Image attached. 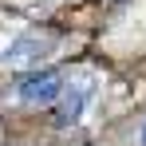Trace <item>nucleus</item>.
Instances as JSON below:
<instances>
[{"label": "nucleus", "instance_id": "7ed1b4c3", "mask_svg": "<svg viewBox=\"0 0 146 146\" xmlns=\"http://www.w3.org/2000/svg\"><path fill=\"white\" fill-rule=\"evenodd\" d=\"M91 91H95V87H91L87 79L63 87V95H59V111H55V122H59V126H75V122L83 119L87 103H91Z\"/></svg>", "mask_w": 146, "mask_h": 146}, {"label": "nucleus", "instance_id": "20e7f679", "mask_svg": "<svg viewBox=\"0 0 146 146\" xmlns=\"http://www.w3.org/2000/svg\"><path fill=\"white\" fill-rule=\"evenodd\" d=\"M138 146H146V122H142V130H138Z\"/></svg>", "mask_w": 146, "mask_h": 146}, {"label": "nucleus", "instance_id": "f03ea898", "mask_svg": "<svg viewBox=\"0 0 146 146\" xmlns=\"http://www.w3.org/2000/svg\"><path fill=\"white\" fill-rule=\"evenodd\" d=\"M63 87H67L63 71H55V67H32V75H24L16 83V99L32 103V107H48V103H59Z\"/></svg>", "mask_w": 146, "mask_h": 146}, {"label": "nucleus", "instance_id": "f257e3e1", "mask_svg": "<svg viewBox=\"0 0 146 146\" xmlns=\"http://www.w3.org/2000/svg\"><path fill=\"white\" fill-rule=\"evenodd\" d=\"M55 36L51 32H28L20 40H12L8 48L0 51V63L4 67H40L48 55H55Z\"/></svg>", "mask_w": 146, "mask_h": 146}]
</instances>
